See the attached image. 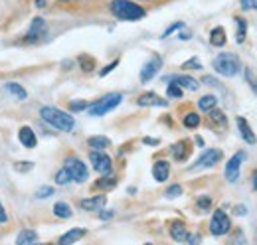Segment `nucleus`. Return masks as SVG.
Wrapping results in <instances>:
<instances>
[{
	"instance_id": "nucleus-1",
	"label": "nucleus",
	"mask_w": 257,
	"mask_h": 245,
	"mask_svg": "<svg viewBox=\"0 0 257 245\" xmlns=\"http://www.w3.org/2000/svg\"><path fill=\"white\" fill-rule=\"evenodd\" d=\"M44 122H48L50 127L58 129V131H64V133H71L75 129V121L71 119L69 113H65L62 109H56V107H42L40 111Z\"/></svg>"
},
{
	"instance_id": "nucleus-2",
	"label": "nucleus",
	"mask_w": 257,
	"mask_h": 245,
	"mask_svg": "<svg viewBox=\"0 0 257 245\" xmlns=\"http://www.w3.org/2000/svg\"><path fill=\"white\" fill-rule=\"evenodd\" d=\"M111 12L115 18L119 20H127V22H135V20H141L145 18V10L131 2V0H113L111 2Z\"/></svg>"
},
{
	"instance_id": "nucleus-3",
	"label": "nucleus",
	"mask_w": 257,
	"mask_h": 245,
	"mask_svg": "<svg viewBox=\"0 0 257 245\" xmlns=\"http://www.w3.org/2000/svg\"><path fill=\"white\" fill-rule=\"evenodd\" d=\"M214 69L220 73V75H225V77H233L239 73L241 69V63H239V58L233 56V54H220L216 60H214Z\"/></svg>"
},
{
	"instance_id": "nucleus-4",
	"label": "nucleus",
	"mask_w": 257,
	"mask_h": 245,
	"mask_svg": "<svg viewBox=\"0 0 257 245\" xmlns=\"http://www.w3.org/2000/svg\"><path fill=\"white\" fill-rule=\"evenodd\" d=\"M121 101H123V95H121V93H109V95H105L103 99L95 101L93 105H89L87 111H89L91 117H103V115H107L109 111H113L115 107H119Z\"/></svg>"
},
{
	"instance_id": "nucleus-5",
	"label": "nucleus",
	"mask_w": 257,
	"mask_h": 245,
	"mask_svg": "<svg viewBox=\"0 0 257 245\" xmlns=\"http://www.w3.org/2000/svg\"><path fill=\"white\" fill-rule=\"evenodd\" d=\"M64 168L67 170V174L71 176V182H85V180L89 178L87 166H85L79 158H75V156H69V158L65 160Z\"/></svg>"
},
{
	"instance_id": "nucleus-6",
	"label": "nucleus",
	"mask_w": 257,
	"mask_h": 245,
	"mask_svg": "<svg viewBox=\"0 0 257 245\" xmlns=\"http://www.w3.org/2000/svg\"><path fill=\"white\" fill-rule=\"evenodd\" d=\"M229 229H231V221H229L227 214H225L224 210H216L214 215H212V221H210V231H212V235L220 237V235H225Z\"/></svg>"
},
{
	"instance_id": "nucleus-7",
	"label": "nucleus",
	"mask_w": 257,
	"mask_h": 245,
	"mask_svg": "<svg viewBox=\"0 0 257 245\" xmlns=\"http://www.w3.org/2000/svg\"><path fill=\"white\" fill-rule=\"evenodd\" d=\"M89 160H91V164H93V168H95L99 174H109L111 172V166H113V162H111V158H109V154H105L103 151H91L89 154Z\"/></svg>"
},
{
	"instance_id": "nucleus-8",
	"label": "nucleus",
	"mask_w": 257,
	"mask_h": 245,
	"mask_svg": "<svg viewBox=\"0 0 257 245\" xmlns=\"http://www.w3.org/2000/svg\"><path fill=\"white\" fill-rule=\"evenodd\" d=\"M220 160H222V151H218V149H210V151H206V153L196 160V164H194L192 168L194 170H198V168H210V166L218 164Z\"/></svg>"
},
{
	"instance_id": "nucleus-9",
	"label": "nucleus",
	"mask_w": 257,
	"mask_h": 245,
	"mask_svg": "<svg viewBox=\"0 0 257 245\" xmlns=\"http://www.w3.org/2000/svg\"><path fill=\"white\" fill-rule=\"evenodd\" d=\"M161 67H162L161 56H153L151 60L143 65V69H141V81H143V83H149V81L157 75V71H159Z\"/></svg>"
},
{
	"instance_id": "nucleus-10",
	"label": "nucleus",
	"mask_w": 257,
	"mask_h": 245,
	"mask_svg": "<svg viewBox=\"0 0 257 245\" xmlns=\"http://www.w3.org/2000/svg\"><path fill=\"white\" fill-rule=\"evenodd\" d=\"M243 158H245V153H237L233 158H229V162L225 166V180L227 182H235L239 178V166H241Z\"/></svg>"
},
{
	"instance_id": "nucleus-11",
	"label": "nucleus",
	"mask_w": 257,
	"mask_h": 245,
	"mask_svg": "<svg viewBox=\"0 0 257 245\" xmlns=\"http://www.w3.org/2000/svg\"><path fill=\"white\" fill-rule=\"evenodd\" d=\"M46 34H48V24H46L42 18H34L32 26H30V32L26 34V40H28V42H38V40H42Z\"/></svg>"
},
{
	"instance_id": "nucleus-12",
	"label": "nucleus",
	"mask_w": 257,
	"mask_h": 245,
	"mask_svg": "<svg viewBox=\"0 0 257 245\" xmlns=\"http://www.w3.org/2000/svg\"><path fill=\"white\" fill-rule=\"evenodd\" d=\"M137 103H139L141 107H166V105H168L162 97L155 95V93H145V95H141Z\"/></svg>"
},
{
	"instance_id": "nucleus-13",
	"label": "nucleus",
	"mask_w": 257,
	"mask_h": 245,
	"mask_svg": "<svg viewBox=\"0 0 257 245\" xmlns=\"http://www.w3.org/2000/svg\"><path fill=\"white\" fill-rule=\"evenodd\" d=\"M153 176H155L157 182H166L168 176H170V164H168L166 160L155 162V166H153Z\"/></svg>"
},
{
	"instance_id": "nucleus-14",
	"label": "nucleus",
	"mask_w": 257,
	"mask_h": 245,
	"mask_svg": "<svg viewBox=\"0 0 257 245\" xmlns=\"http://www.w3.org/2000/svg\"><path fill=\"white\" fill-rule=\"evenodd\" d=\"M105 202H107L105 196H93V198H85V200H81L79 206H81V210L97 212V210H101V208L105 206Z\"/></svg>"
},
{
	"instance_id": "nucleus-15",
	"label": "nucleus",
	"mask_w": 257,
	"mask_h": 245,
	"mask_svg": "<svg viewBox=\"0 0 257 245\" xmlns=\"http://www.w3.org/2000/svg\"><path fill=\"white\" fill-rule=\"evenodd\" d=\"M168 81H174L176 85L184 87V89H190V91H198L200 89V83L190 77V75H174V77H168Z\"/></svg>"
},
{
	"instance_id": "nucleus-16",
	"label": "nucleus",
	"mask_w": 257,
	"mask_h": 245,
	"mask_svg": "<svg viewBox=\"0 0 257 245\" xmlns=\"http://www.w3.org/2000/svg\"><path fill=\"white\" fill-rule=\"evenodd\" d=\"M237 129H239V133H241V139H243L245 143H249V145H255V143H257L255 135H253L251 127L247 125V121H245L243 117H237Z\"/></svg>"
},
{
	"instance_id": "nucleus-17",
	"label": "nucleus",
	"mask_w": 257,
	"mask_h": 245,
	"mask_svg": "<svg viewBox=\"0 0 257 245\" xmlns=\"http://www.w3.org/2000/svg\"><path fill=\"white\" fill-rule=\"evenodd\" d=\"M18 139H20V143H22L26 149H34V147L38 145V139H36V135H34V131L30 127H22L20 133H18Z\"/></svg>"
},
{
	"instance_id": "nucleus-18",
	"label": "nucleus",
	"mask_w": 257,
	"mask_h": 245,
	"mask_svg": "<svg viewBox=\"0 0 257 245\" xmlns=\"http://www.w3.org/2000/svg\"><path fill=\"white\" fill-rule=\"evenodd\" d=\"M170 235H172L174 241H186L188 239V229L182 221H174L170 225Z\"/></svg>"
},
{
	"instance_id": "nucleus-19",
	"label": "nucleus",
	"mask_w": 257,
	"mask_h": 245,
	"mask_svg": "<svg viewBox=\"0 0 257 245\" xmlns=\"http://www.w3.org/2000/svg\"><path fill=\"white\" fill-rule=\"evenodd\" d=\"M83 235H85V229H83V227H75V229H69L67 233H64V235L60 237V243H62V245L75 243V241H79Z\"/></svg>"
},
{
	"instance_id": "nucleus-20",
	"label": "nucleus",
	"mask_w": 257,
	"mask_h": 245,
	"mask_svg": "<svg viewBox=\"0 0 257 245\" xmlns=\"http://www.w3.org/2000/svg\"><path fill=\"white\" fill-rule=\"evenodd\" d=\"M38 241V233L34 229H24L18 237H16V243L18 245H32Z\"/></svg>"
},
{
	"instance_id": "nucleus-21",
	"label": "nucleus",
	"mask_w": 257,
	"mask_h": 245,
	"mask_svg": "<svg viewBox=\"0 0 257 245\" xmlns=\"http://www.w3.org/2000/svg\"><path fill=\"white\" fill-rule=\"evenodd\" d=\"M216 105H218V99H216L214 95H204V97L198 101V107H200V111H204V113L216 109Z\"/></svg>"
},
{
	"instance_id": "nucleus-22",
	"label": "nucleus",
	"mask_w": 257,
	"mask_h": 245,
	"mask_svg": "<svg viewBox=\"0 0 257 245\" xmlns=\"http://www.w3.org/2000/svg\"><path fill=\"white\" fill-rule=\"evenodd\" d=\"M210 44L212 46H218V48L225 44V30L222 26H218V28L212 30V34H210Z\"/></svg>"
},
{
	"instance_id": "nucleus-23",
	"label": "nucleus",
	"mask_w": 257,
	"mask_h": 245,
	"mask_svg": "<svg viewBox=\"0 0 257 245\" xmlns=\"http://www.w3.org/2000/svg\"><path fill=\"white\" fill-rule=\"evenodd\" d=\"M172 156H174V160H184L188 156V145L186 143H176L172 147Z\"/></svg>"
},
{
	"instance_id": "nucleus-24",
	"label": "nucleus",
	"mask_w": 257,
	"mask_h": 245,
	"mask_svg": "<svg viewBox=\"0 0 257 245\" xmlns=\"http://www.w3.org/2000/svg\"><path fill=\"white\" fill-rule=\"evenodd\" d=\"M6 91L12 93L16 99H20V101H24L26 97H28V93H26V89L24 87H20L18 83H6Z\"/></svg>"
},
{
	"instance_id": "nucleus-25",
	"label": "nucleus",
	"mask_w": 257,
	"mask_h": 245,
	"mask_svg": "<svg viewBox=\"0 0 257 245\" xmlns=\"http://www.w3.org/2000/svg\"><path fill=\"white\" fill-rule=\"evenodd\" d=\"M54 214L58 215V217H62V219H67V217H71V208L65 204V202H58L56 206H54Z\"/></svg>"
},
{
	"instance_id": "nucleus-26",
	"label": "nucleus",
	"mask_w": 257,
	"mask_h": 245,
	"mask_svg": "<svg viewBox=\"0 0 257 245\" xmlns=\"http://www.w3.org/2000/svg\"><path fill=\"white\" fill-rule=\"evenodd\" d=\"M87 145L91 147V149H97V151H103V149H107L111 143H109V139H105V137H91L89 141H87Z\"/></svg>"
},
{
	"instance_id": "nucleus-27",
	"label": "nucleus",
	"mask_w": 257,
	"mask_h": 245,
	"mask_svg": "<svg viewBox=\"0 0 257 245\" xmlns=\"http://www.w3.org/2000/svg\"><path fill=\"white\" fill-rule=\"evenodd\" d=\"M235 24H237V42L239 44H243L245 42V30H247V24H245V20L243 18H235Z\"/></svg>"
},
{
	"instance_id": "nucleus-28",
	"label": "nucleus",
	"mask_w": 257,
	"mask_h": 245,
	"mask_svg": "<svg viewBox=\"0 0 257 245\" xmlns=\"http://www.w3.org/2000/svg\"><path fill=\"white\" fill-rule=\"evenodd\" d=\"M198 125H200L198 113H188V115L184 117V127H186V129H196Z\"/></svg>"
},
{
	"instance_id": "nucleus-29",
	"label": "nucleus",
	"mask_w": 257,
	"mask_h": 245,
	"mask_svg": "<svg viewBox=\"0 0 257 245\" xmlns=\"http://www.w3.org/2000/svg\"><path fill=\"white\" fill-rule=\"evenodd\" d=\"M166 93H168V97H172V99H180V97H182V87L176 85L174 81H170V85H168Z\"/></svg>"
},
{
	"instance_id": "nucleus-30",
	"label": "nucleus",
	"mask_w": 257,
	"mask_h": 245,
	"mask_svg": "<svg viewBox=\"0 0 257 245\" xmlns=\"http://www.w3.org/2000/svg\"><path fill=\"white\" fill-rule=\"evenodd\" d=\"M56 182L60 184V186H65V184L71 182V176L67 174V170H65V168H62V170L56 174Z\"/></svg>"
},
{
	"instance_id": "nucleus-31",
	"label": "nucleus",
	"mask_w": 257,
	"mask_h": 245,
	"mask_svg": "<svg viewBox=\"0 0 257 245\" xmlns=\"http://www.w3.org/2000/svg\"><path fill=\"white\" fill-rule=\"evenodd\" d=\"M243 71H245V79H247V83H249V85L253 87V91L257 93V77H255V73H253L249 67H245Z\"/></svg>"
},
{
	"instance_id": "nucleus-32",
	"label": "nucleus",
	"mask_w": 257,
	"mask_h": 245,
	"mask_svg": "<svg viewBox=\"0 0 257 245\" xmlns=\"http://www.w3.org/2000/svg\"><path fill=\"white\" fill-rule=\"evenodd\" d=\"M182 194V186H178V184H172L168 190H166V198H178Z\"/></svg>"
},
{
	"instance_id": "nucleus-33",
	"label": "nucleus",
	"mask_w": 257,
	"mask_h": 245,
	"mask_svg": "<svg viewBox=\"0 0 257 245\" xmlns=\"http://www.w3.org/2000/svg\"><path fill=\"white\" fill-rule=\"evenodd\" d=\"M210 113H212V121H214V122H220L222 127H225V115L222 113V111H216V109H212Z\"/></svg>"
},
{
	"instance_id": "nucleus-34",
	"label": "nucleus",
	"mask_w": 257,
	"mask_h": 245,
	"mask_svg": "<svg viewBox=\"0 0 257 245\" xmlns=\"http://www.w3.org/2000/svg\"><path fill=\"white\" fill-rule=\"evenodd\" d=\"M115 178H101L99 182H97V186L99 188H105V190H111V188H115Z\"/></svg>"
},
{
	"instance_id": "nucleus-35",
	"label": "nucleus",
	"mask_w": 257,
	"mask_h": 245,
	"mask_svg": "<svg viewBox=\"0 0 257 245\" xmlns=\"http://www.w3.org/2000/svg\"><path fill=\"white\" fill-rule=\"evenodd\" d=\"M52 194H54V188H50V186H44V188H40V190H38V194H36V196L44 200V198H50Z\"/></svg>"
},
{
	"instance_id": "nucleus-36",
	"label": "nucleus",
	"mask_w": 257,
	"mask_h": 245,
	"mask_svg": "<svg viewBox=\"0 0 257 245\" xmlns=\"http://www.w3.org/2000/svg\"><path fill=\"white\" fill-rule=\"evenodd\" d=\"M69 107H71V111H83V109H87L89 105H87L85 101H71Z\"/></svg>"
},
{
	"instance_id": "nucleus-37",
	"label": "nucleus",
	"mask_w": 257,
	"mask_h": 245,
	"mask_svg": "<svg viewBox=\"0 0 257 245\" xmlns=\"http://www.w3.org/2000/svg\"><path fill=\"white\" fill-rule=\"evenodd\" d=\"M117 65H119V61H117V60H115V61H111V63H109L107 67H103V69L99 71V75H101V77H105V75H109V73H111V71H113V69H115Z\"/></svg>"
},
{
	"instance_id": "nucleus-38",
	"label": "nucleus",
	"mask_w": 257,
	"mask_h": 245,
	"mask_svg": "<svg viewBox=\"0 0 257 245\" xmlns=\"http://www.w3.org/2000/svg\"><path fill=\"white\" fill-rule=\"evenodd\" d=\"M32 162H16L14 164V168L18 170V172H28V170H32Z\"/></svg>"
},
{
	"instance_id": "nucleus-39",
	"label": "nucleus",
	"mask_w": 257,
	"mask_h": 245,
	"mask_svg": "<svg viewBox=\"0 0 257 245\" xmlns=\"http://www.w3.org/2000/svg\"><path fill=\"white\" fill-rule=\"evenodd\" d=\"M182 28H184V24H182V22H176V24H172L170 28H166V30H164V34H162V38H168V36H170L172 32L182 30Z\"/></svg>"
},
{
	"instance_id": "nucleus-40",
	"label": "nucleus",
	"mask_w": 257,
	"mask_h": 245,
	"mask_svg": "<svg viewBox=\"0 0 257 245\" xmlns=\"http://www.w3.org/2000/svg\"><path fill=\"white\" fill-rule=\"evenodd\" d=\"M210 204H212V200H210L208 196L198 198V208H200V210H208V208H210Z\"/></svg>"
},
{
	"instance_id": "nucleus-41",
	"label": "nucleus",
	"mask_w": 257,
	"mask_h": 245,
	"mask_svg": "<svg viewBox=\"0 0 257 245\" xmlns=\"http://www.w3.org/2000/svg\"><path fill=\"white\" fill-rule=\"evenodd\" d=\"M79 63H81L83 71H89V69H93V65H95V61L87 60V58H79Z\"/></svg>"
},
{
	"instance_id": "nucleus-42",
	"label": "nucleus",
	"mask_w": 257,
	"mask_h": 245,
	"mask_svg": "<svg viewBox=\"0 0 257 245\" xmlns=\"http://www.w3.org/2000/svg\"><path fill=\"white\" fill-rule=\"evenodd\" d=\"M243 10H257V0H241Z\"/></svg>"
},
{
	"instance_id": "nucleus-43",
	"label": "nucleus",
	"mask_w": 257,
	"mask_h": 245,
	"mask_svg": "<svg viewBox=\"0 0 257 245\" xmlns=\"http://www.w3.org/2000/svg\"><path fill=\"white\" fill-rule=\"evenodd\" d=\"M182 67H184V69H190V67H194V69H202V63H200L198 60H190V61H186Z\"/></svg>"
},
{
	"instance_id": "nucleus-44",
	"label": "nucleus",
	"mask_w": 257,
	"mask_h": 245,
	"mask_svg": "<svg viewBox=\"0 0 257 245\" xmlns=\"http://www.w3.org/2000/svg\"><path fill=\"white\" fill-rule=\"evenodd\" d=\"M8 221V214H6V210H4V206L0 204V223H6Z\"/></svg>"
},
{
	"instance_id": "nucleus-45",
	"label": "nucleus",
	"mask_w": 257,
	"mask_h": 245,
	"mask_svg": "<svg viewBox=\"0 0 257 245\" xmlns=\"http://www.w3.org/2000/svg\"><path fill=\"white\" fill-rule=\"evenodd\" d=\"M99 217H101V219H111V217H113V212H107V210H103V208H101Z\"/></svg>"
},
{
	"instance_id": "nucleus-46",
	"label": "nucleus",
	"mask_w": 257,
	"mask_h": 245,
	"mask_svg": "<svg viewBox=\"0 0 257 245\" xmlns=\"http://www.w3.org/2000/svg\"><path fill=\"white\" fill-rule=\"evenodd\" d=\"M186 241H190V243H198L200 241V235H188V239Z\"/></svg>"
},
{
	"instance_id": "nucleus-47",
	"label": "nucleus",
	"mask_w": 257,
	"mask_h": 245,
	"mask_svg": "<svg viewBox=\"0 0 257 245\" xmlns=\"http://www.w3.org/2000/svg\"><path fill=\"white\" fill-rule=\"evenodd\" d=\"M145 145H159V139H145Z\"/></svg>"
},
{
	"instance_id": "nucleus-48",
	"label": "nucleus",
	"mask_w": 257,
	"mask_h": 245,
	"mask_svg": "<svg viewBox=\"0 0 257 245\" xmlns=\"http://www.w3.org/2000/svg\"><path fill=\"white\" fill-rule=\"evenodd\" d=\"M235 212H237V215H245V208H243V206H237Z\"/></svg>"
},
{
	"instance_id": "nucleus-49",
	"label": "nucleus",
	"mask_w": 257,
	"mask_h": 245,
	"mask_svg": "<svg viewBox=\"0 0 257 245\" xmlns=\"http://www.w3.org/2000/svg\"><path fill=\"white\" fill-rule=\"evenodd\" d=\"M36 6H38V8H44V6H46V0H36Z\"/></svg>"
},
{
	"instance_id": "nucleus-50",
	"label": "nucleus",
	"mask_w": 257,
	"mask_h": 245,
	"mask_svg": "<svg viewBox=\"0 0 257 245\" xmlns=\"http://www.w3.org/2000/svg\"><path fill=\"white\" fill-rule=\"evenodd\" d=\"M253 188L257 190V170L253 172Z\"/></svg>"
},
{
	"instance_id": "nucleus-51",
	"label": "nucleus",
	"mask_w": 257,
	"mask_h": 245,
	"mask_svg": "<svg viewBox=\"0 0 257 245\" xmlns=\"http://www.w3.org/2000/svg\"><path fill=\"white\" fill-rule=\"evenodd\" d=\"M188 38H190V34H186V32H184V34H180V40H188Z\"/></svg>"
}]
</instances>
